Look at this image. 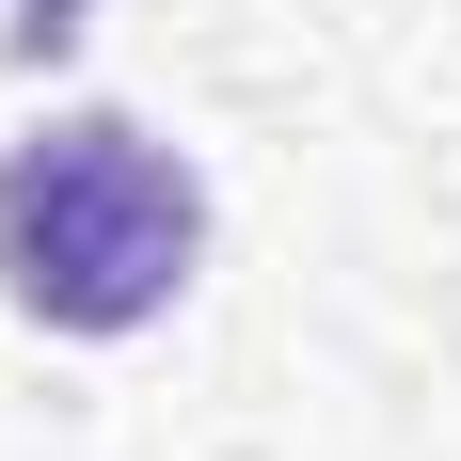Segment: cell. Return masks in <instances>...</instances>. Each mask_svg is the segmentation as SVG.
I'll return each mask as SVG.
<instances>
[{
    "label": "cell",
    "mask_w": 461,
    "mask_h": 461,
    "mask_svg": "<svg viewBox=\"0 0 461 461\" xmlns=\"http://www.w3.org/2000/svg\"><path fill=\"white\" fill-rule=\"evenodd\" d=\"M207 255V191L128 112H48L0 159V303L48 334H143Z\"/></svg>",
    "instance_id": "obj_1"
}]
</instances>
